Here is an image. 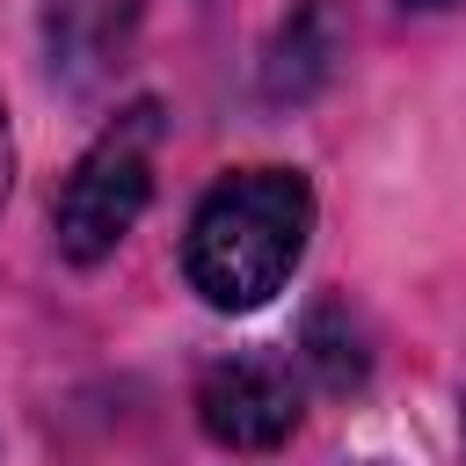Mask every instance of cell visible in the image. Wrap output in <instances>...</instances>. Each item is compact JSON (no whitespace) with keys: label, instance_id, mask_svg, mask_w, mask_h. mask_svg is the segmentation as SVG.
<instances>
[{"label":"cell","instance_id":"1","mask_svg":"<svg viewBox=\"0 0 466 466\" xmlns=\"http://www.w3.org/2000/svg\"><path fill=\"white\" fill-rule=\"evenodd\" d=\"M306 233H313V189L299 167H233L189 211L182 277L211 313H255L299 269Z\"/></svg>","mask_w":466,"mask_h":466},{"label":"cell","instance_id":"2","mask_svg":"<svg viewBox=\"0 0 466 466\" xmlns=\"http://www.w3.org/2000/svg\"><path fill=\"white\" fill-rule=\"evenodd\" d=\"M153 131H160V109L138 102L73 160V175L51 204V233H58L66 262L95 269L102 255L124 248V233L138 226V211L153 197Z\"/></svg>","mask_w":466,"mask_h":466},{"label":"cell","instance_id":"3","mask_svg":"<svg viewBox=\"0 0 466 466\" xmlns=\"http://www.w3.org/2000/svg\"><path fill=\"white\" fill-rule=\"evenodd\" d=\"M197 422L226 451H277L299 430V386L277 357H218L197 379Z\"/></svg>","mask_w":466,"mask_h":466},{"label":"cell","instance_id":"4","mask_svg":"<svg viewBox=\"0 0 466 466\" xmlns=\"http://www.w3.org/2000/svg\"><path fill=\"white\" fill-rule=\"evenodd\" d=\"M138 22V0H51V66L87 87L116 66L124 36Z\"/></svg>","mask_w":466,"mask_h":466},{"label":"cell","instance_id":"5","mask_svg":"<svg viewBox=\"0 0 466 466\" xmlns=\"http://www.w3.org/2000/svg\"><path fill=\"white\" fill-rule=\"evenodd\" d=\"M335 58H342V29H335L328 0H306V7L277 29V44H269V58H262V95H269V102H306L313 87H328Z\"/></svg>","mask_w":466,"mask_h":466},{"label":"cell","instance_id":"6","mask_svg":"<svg viewBox=\"0 0 466 466\" xmlns=\"http://www.w3.org/2000/svg\"><path fill=\"white\" fill-rule=\"evenodd\" d=\"M335 313H342V306H320V313L306 320V350H313V364H320L328 386H357V379H364V350H357V328L335 335Z\"/></svg>","mask_w":466,"mask_h":466},{"label":"cell","instance_id":"7","mask_svg":"<svg viewBox=\"0 0 466 466\" xmlns=\"http://www.w3.org/2000/svg\"><path fill=\"white\" fill-rule=\"evenodd\" d=\"M0 197H7V124H0Z\"/></svg>","mask_w":466,"mask_h":466},{"label":"cell","instance_id":"8","mask_svg":"<svg viewBox=\"0 0 466 466\" xmlns=\"http://www.w3.org/2000/svg\"><path fill=\"white\" fill-rule=\"evenodd\" d=\"M400 7H451V0H400Z\"/></svg>","mask_w":466,"mask_h":466}]
</instances>
